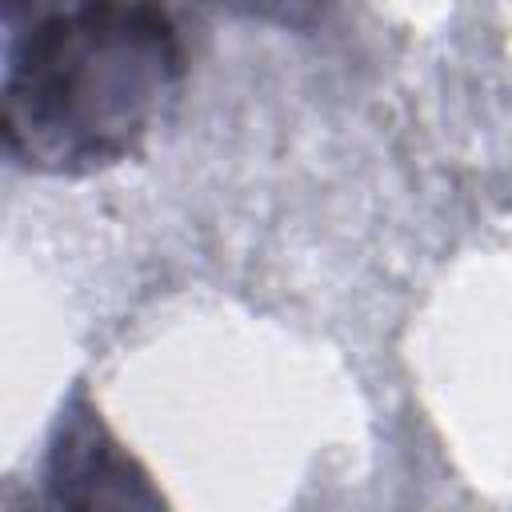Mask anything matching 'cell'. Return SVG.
I'll list each match as a JSON object with an SVG mask.
<instances>
[{
	"label": "cell",
	"instance_id": "obj_1",
	"mask_svg": "<svg viewBox=\"0 0 512 512\" xmlns=\"http://www.w3.org/2000/svg\"><path fill=\"white\" fill-rule=\"evenodd\" d=\"M180 76V36L156 0H80L40 20L8 72L4 140L28 168L120 160Z\"/></svg>",
	"mask_w": 512,
	"mask_h": 512
}]
</instances>
